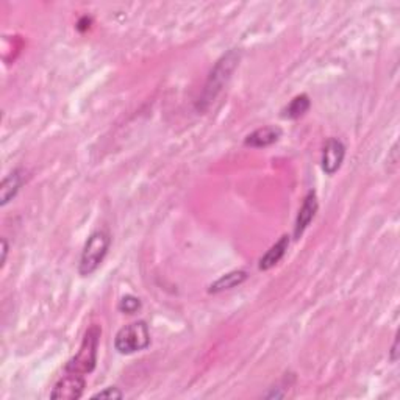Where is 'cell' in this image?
I'll list each match as a JSON object with an SVG mask.
<instances>
[{"label": "cell", "instance_id": "6da1fadb", "mask_svg": "<svg viewBox=\"0 0 400 400\" xmlns=\"http://www.w3.org/2000/svg\"><path fill=\"white\" fill-rule=\"evenodd\" d=\"M238 65H240V52L236 50H230L227 55H224L218 61V65L214 66L210 77L207 80L204 92H202V97L199 101L200 109H207L211 105V102H214V98L222 91L224 85L229 82V78L235 72Z\"/></svg>", "mask_w": 400, "mask_h": 400}, {"label": "cell", "instance_id": "7a4b0ae2", "mask_svg": "<svg viewBox=\"0 0 400 400\" xmlns=\"http://www.w3.org/2000/svg\"><path fill=\"white\" fill-rule=\"evenodd\" d=\"M101 335H102V328L101 326H91L83 336L82 344H80L78 352L69 359L65 370L66 372H72V374H90L94 370L96 363H97V350H98V344H101Z\"/></svg>", "mask_w": 400, "mask_h": 400}, {"label": "cell", "instance_id": "3957f363", "mask_svg": "<svg viewBox=\"0 0 400 400\" xmlns=\"http://www.w3.org/2000/svg\"><path fill=\"white\" fill-rule=\"evenodd\" d=\"M109 244H112V238H109V233L105 230H97L88 238L78 264L80 275L86 277L97 271L98 266L102 264L103 258L107 257Z\"/></svg>", "mask_w": 400, "mask_h": 400}, {"label": "cell", "instance_id": "277c9868", "mask_svg": "<svg viewBox=\"0 0 400 400\" xmlns=\"http://www.w3.org/2000/svg\"><path fill=\"white\" fill-rule=\"evenodd\" d=\"M150 346V332L144 321L131 322L123 327L114 338V349L123 355L141 352Z\"/></svg>", "mask_w": 400, "mask_h": 400}, {"label": "cell", "instance_id": "5b68a950", "mask_svg": "<svg viewBox=\"0 0 400 400\" xmlns=\"http://www.w3.org/2000/svg\"><path fill=\"white\" fill-rule=\"evenodd\" d=\"M86 388V381L83 375L67 372L56 381L54 390L50 392V399L54 400H77L83 396Z\"/></svg>", "mask_w": 400, "mask_h": 400}, {"label": "cell", "instance_id": "8992f818", "mask_svg": "<svg viewBox=\"0 0 400 400\" xmlns=\"http://www.w3.org/2000/svg\"><path fill=\"white\" fill-rule=\"evenodd\" d=\"M346 156V147L344 144L336 138H330L326 147L322 152V171L327 176H333L339 171V167L343 166Z\"/></svg>", "mask_w": 400, "mask_h": 400}, {"label": "cell", "instance_id": "52a82bcc", "mask_svg": "<svg viewBox=\"0 0 400 400\" xmlns=\"http://www.w3.org/2000/svg\"><path fill=\"white\" fill-rule=\"evenodd\" d=\"M317 196L315 191H310L306 197L304 199V204L300 207L297 219H295V227H294V238L295 240H300V236L304 235V231L308 229V225L311 224L313 219H315L317 213Z\"/></svg>", "mask_w": 400, "mask_h": 400}, {"label": "cell", "instance_id": "ba28073f", "mask_svg": "<svg viewBox=\"0 0 400 400\" xmlns=\"http://www.w3.org/2000/svg\"><path fill=\"white\" fill-rule=\"evenodd\" d=\"M282 136V130L278 129L275 125H266L262 127V129L252 131L244 139V144L247 147H253V149H264L269 147L272 144H275L278 139Z\"/></svg>", "mask_w": 400, "mask_h": 400}, {"label": "cell", "instance_id": "9c48e42d", "mask_svg": "<svg viewBox=\"0 0 400 400\" xmlns=\"http://www.w3.org/2000/svg\"><path fill=\"white\" fill-rule=\"evenodd\" d=\"M24 183V172L22 169H14L10 172L7 177L2 180V187H0V205L5 207L16 197L19 189Z\"/></svg>", "mask_w": 400, "mask_h": 400}, {"label": "cell", "instance_id": "30bf717a", "mask_svg": "<svg viewBox=\"0 0 400 400\" xmlns=\"http://www.w3.org/2000/svg\"><path fill=\"white\" fill-rule=\"evenodd\" d=\"M289 247V238L285 235L278 240L274 246H272L268 252H266L262 260H260L258 269L260 271H269L274 268L275 264L282 262V258L286 255V251Z\"/></svg>", "mask_w": 400, "mask_h": 400}, {"label": "cell", "instance_id": "8fae6325", "mask_svg": "<svg viewBox=\"0 0 400 400\" xmlns=\"http://www.w3.org/2000/svg\"><path fill=\"white\" fill-rule=\"evenodd\" d=\"M246 278H247L246 271H231V272H229V274H225L221 278H218V280L210 286V289H208V293L219 294L222 291H227V289H231L238 285H241L242 282H246Z\"/></svg>", "mask_w": 400, "mask_h": 400}, {"label": "cell", "instance_id": "7c38bea8", "mask_svg": "<svg viewBox=\"0 0 400 400\" xmlns=\"http://www.w3.org/2000/svg\"><path fill=\"white\" fill-rule=\"evenodd\" d=\"M311 107V101L306 94H300L297 97H294L291 103L283 109V118L286 119H299L308 112Z\"/></svg>", "mask_w": 400, "mask_h": 400}, {"label": "cell", "instance_id": "4fadbf2b", "mask_svg": "<svg viewBox=\"0 0 400 400\" xmlns=\"http://www.w3.org/2000/svg\"><path fill=\"white\" fill-rule=\"evenodd\" d=\"M139 308H141V302L139 299L135 297V295H124L119 302V310L124 313H129V315H133L136 313Z\"/></svg>", "mask_w": 400, "mask_h": 400}, {"label": "cell", "instance_id": "5bb4252c", "mask_svg": "<svg viewBox=\"0 0 400 400\" xmlns=\"http://www.w3.org/2000/svg\"><path fill=\"white\" fill-rule=\"evenodd\" d=\"M123 397H124L123 391H120L119 388H116V386H108L103 391L97 392V394H94V396H92V399H108V400H116V399H123Z\"/></svg>", "mask_w": 400, "mask_h": 400}, {"label": "cell", "instance_id": "9a60e30c", "mask_svg": "<svg viewBox=\"0 0 400 400\" xmlns=\"http://www.w3.org/2000/svg\"><path fill=\"white\" fill-rule=\"evenodd\" d=\"M7 253H8V244L7 240H2V266L7 262Z\"/></svg>", "mask_w": 400, "mask_h": 400}, {"label": "cell", "instance_id": "2e32d148", "mask_svg": "<svg viewBox=\"0 0 400 400\" xmlns=\"http://www.w3.org/2000/svg\"><path fill=\"white\" fill-rule=\"evenodd\" d=\"M397 344H399V341L396 339L394 341V346H392V355H391L392 361H397Z\"/></svg>", "mask_w": 400, "mask_h": 400}]
</instances>
